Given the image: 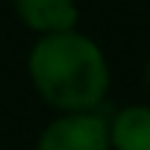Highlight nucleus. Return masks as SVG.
<instances>
[{
    "label": "nucleus",
    "instance_id": "nucleus-2",
    "mask_svg": "<svg viewBox=\"0 0 150 150\" xmlns=\"http://www.w3.org/2000/svg\"><path fill=\"white\" fill-rule=\"evenodd\" d=\"M38 150H109V127L100 115L74 112L44 129Z\"/></svg>",
    "mask_w": 150,
    "mask_h": 150
},
{
    "label": "nucleus",
    "instance_id": "nucleus-5",
    "mask_svg": "<svg viewBox=\"0 0 150 150\" xmlns=\"http://www.w3.org/2000/svg\"><path fill=\"white\" fill-rule=\"evenodd\" d=\"M147 80H150V68H147Z\"/></svg>",
    "mask_w": 150,
    "mask_h": 150
},
{
    "label": "nucleus",
    "instance_id": "nucleus-4",
    "mask_svg": "<svg viewBox=\"0 0 150 150\" xmlns=\"http://www.w3.org/2000/svg\"><path fill=\"white\" fill-rule=\"evenodd\" d=\"M109 141L118 150H150V109L147 106L124 109L109 129Z\"/></svg>",
    "mask_w": 150,
    "mask_h": 150
},
{
    "label": "nucleus",
    "instance_id": "nucleus-1",
    "mask_svg": "<svg viewBox=\"0 0 150 150\" xmlns=\"http://www.w3.org/2000/svg\"><path fill=\"white\" fill-rule=\"evenodd\" d=\"M30 74L47 103L71 112L94 109L109 88L103 53L77 33L44 35L30 53Z\"/></svg>",
    "mask_w": 150,
    "mask_h": 150
},
{
    "label": "nucleus",
    "instance_id": "nucleus-3",
    "mask_svg": "<svg viewBox=\"0 0 150 150\" xmlns=\"http://www.w3.org/2000/svg\"><path fill=\"white\" fill-rule=\"evenodd\" d=\"M15 9L30 30L38 33H71L77 24L74 0H15Z\"/></svg>",
    "mask_w": 150,
    "mask_h": 150
}]
</instances>
